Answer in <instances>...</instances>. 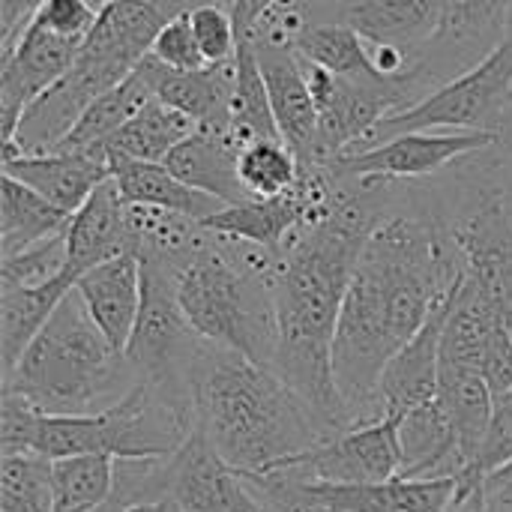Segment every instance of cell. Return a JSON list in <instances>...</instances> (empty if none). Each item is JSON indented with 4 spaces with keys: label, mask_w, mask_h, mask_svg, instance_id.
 Wrapping results in <instances>:
<instances>
[{
    "label": "cell",
    "mask_w": 512,
    "mask_h": 512,
    "mask_svg": "<svg viewBox=\"0 0 512 512\" xmlns=\"http://www.w3.org/2000/svg\"><path fill=\"white\" fill-rule=\"evenodd\" d=\"M240 150L243 144L228 129H195L168 153L165 165L192 189L240 204L252 198L240 180Z\"/></svg>",
    "instance_id": "cell-22"
},
{
    "label": "cell",
    "mask_w": 512,
    "mask_h": 512,
    "mask_svg": "<svg viewBox=\"0 0 512 512\" xmlns=\"http://www.w3.org/2000/svg\"><path fill=\"white\" fill-rule=\"evenodd\" d=\"M42 411L30 405L24 396L3 390L0 396V456H24L36 453V435L42 423Z\"/></svg>",
    "instance_id": "cell-37"
},
{
    "label": "cell",
    "mask_w": 512,
    "mask_h": 512,
    "mask_svg": "<svg viewBox=\"0 0 512 512\" xmlns=\"http://www.w3.org/2000/svg\"><path fill=\"white\" fill-rule=\"evenodd\" d=\"M66 273V231L0 258V288H36Z\"/></svg>",
    "instance_id": "cell-35"
},
{
    "label": "cell",
    "mask_w": 512,
    "mask_h": 512,
    "mask_svg": "<svg viewBox=\"0 0 512 512\" xmlns=\"http://www.w3.org/2000/svg\"><path fill=\"white\" fill-rule=\"evenodd\" d=\"M153 96L174 111L198 123V129H228L231 120V93H234V60L219 66H204L195 72H180L147 54L141 60Z\"/></svg>",
    "instance_id": "cell-21"
},
{
    "label": "cell",
    "mask_w": 512,
    "mask_h": 512,
    "mask_svg": "<svg viewBox=\"0 0 512 512\" xmlns=\"http://www.w3.org/2000/svg\"><path fill=\"white\" fill-rule=\"evenodd\" d=\"M498 138V132H402L372 147L342 153L324 168L348 180H426L471 153L495 147Z\"/></svg>",
    "instance_id": "cell-10"
},
{
    "label": "cell",
    "mask_w": 512,
    "mask_h": 512,
    "mask_svg": "<svg viewBox=\"0 0 512 512\" xmlns=\"http://www.w3.org/2000/svg\"><path fill=\"white\" fill-rule=\"evenodd\" d=\"M156 60H162L165 66L171 69H180V72H195V69H204L210 66L198 48V39L192 33V21H189V12H180L174 18H168V24L159 30L156 42H153V51H150Z\"/></svg>",
    "instance_id": "cell-38"
},
{
    "label": "cell",
    "mask_w": 512,
    "mask_h": 512,
    "mask_svg": "<svg viewBox=\"0 0 512 512\" xmlns=\"http://www.w3.org/2000/svg\"><path fill=\"white\" fill-rule=\"evenodd\" d=\"M435 207L462 252L465 276L512 333V186L495 147L429 177Z\"/></svg>",
    "instance_id": "cell-6"
},
{
    "label": "cell",
    "mask_w": 512,
    "mask_h": 512,
    "mask_svg": "<svg viewBox=\"0 0 512 512\" xmlns=\"http://www.w3.org/2000/svg\"><path fill=\"white\" fill-rule=\"evenodd\" d=\"M0 512H54L51 459L0 456Z\"/></svg>",
    "instance_id": "cell-33"
},
{
    "label": "cell",
    "mask_w": 512,
    "mask_h": 512,
    "mask_svg": "<svg viewBox=\"0 0 512 512\" xmlns=\"http://www.w3.org/2000/svg\"><path fill=\"white\" fill-rule=\"evenodd\" d=\"M75 288L69 273L36 285V288H0V363L3 375H9L39 330L48 324L51 312L60 300Z\"/></svg>",
    "instance_id": "cell-25"
},
{
    "label": "cell",
    "mask_w": 512,
    "mask_h": 512,
    "mask_svg": "<svg viewBox=\"0 0 512 512\" xmlns=\"http://www.w3.org/2000/svg\"><path fill=\"white\" fill-rule=\"evenodd\" d=\"M168 501L186 512H273L198 426L168 459Z\"/></svg>",
    "instance_id": "cell-14"
},
{
    "label": "cell",
    "mask_w": 512,
    "mask_h": 512,
    "mask_svg": "<svg viewBox=\"0 0 512 512\" xmlns=\"http://www.w3.org/2000/svg\"><path fill=\"white\" fill-rule=\"evenodd\" d=\"M234 93H231V120H228V132L246 147L258 138H282L276 117H273V105H270V93L264 84V72L255 54V45L249 36H237V57H234Z\"/></svg>",
    "instance_id": "cell-29"
},
{
    "label": "cell",
    "mask_w": 512,
    "mask_h": 512,
    "mask_svg": "<svg viewBox=\"0 0 512 512\" xmlns=\"http://www.w3.org/2000/svg\"><path fill=\"white\" fill-rule=\"evenodd\" d=\"M315 21H342L372 48L420 51L441 27L444 0H309Z\"/></svg>",
    "instance_id": "cell-16"
},
{
    "label": "cell",
    "mask_w": 512,
    "mask_h": 512,
    "mask_svg": "<svg viewBox=\"0 0 512 512\" xmlns=\"http://www.w3.org/2000/svg\"><path fill=\"white\" fill-rule=\"evenodd\" d=\"M252 45L264 72V84L270 93V105L282 141L294 150L303 171L324 168L318 150V108L312 99L303 57L297 54L294 45L285 42L252 39Z\"/></svg>",
    "instance_id": "cell-15"
},
{
    "label": "cell",
    "mask_w": 512,
    "mask_h": 512,
    "mask_svg": "<svg viewBox=\"0 0 512 512\" xmlns=\"http://www.w3.org/2000/svg\"><path fill=\"white\" fill-rule=\"evenodd\" d=\"M495 153H498V162H501V171H504L507 183L512 186V102L507 117H504V126H501V138L495 144Z\"/></svg>",
    "instance_id": "cell-42"
},
{
    "label": "cell",
    "mask_w": 512,
    "mask_h": 512,
    "mask_svg": "<svg viewBox=\"0 0 512 512\" xmlns=\"http://www.w3.org/2000/svg\"><path fill=\"white\" fill-rule=\"evenodd\" d=\"M195 429V399L153 381H138L120 402L87 417L45 414L36 453L45 459L102 453L111 459L174 456Z\"/></svg>",
    "instance_id": "cell-7"
},
{
    "label": "cell",
    "mask_w": 512,
    "mask_h": 512,
    "mask_svg": "<svg viewBox=\"0 0 512 512\" xmlns=\"http://www.w3.org/2000/svg\"><path fill=\"white\" fill-rule=\"evenodd\" d=\"M3 174L27 183L60 210L75 213L93 195V189L111 177V165L105 147L93 144L84 150L21 153L3 162Z\"/></svg>",
    "instance_id": "cell-18"
},
{
    "label": "cell",
    "mask_w": 512,
    "mask_h": 512,
    "mask_svg": "<svg viewBox=\"0 0 512 512\" xmlns=\"http://www.w3.org/2000/svg\"><path fill=\"white\" fill-rule=\"evenodd\" d=\"M90 3H96V6L102 9V6H108V3H117V0H90Z\"/></svg>",
    "instance_id": "cell-45"
},
{
    "label": "cell",
    "mask_w": 512,
    "mask_h": 512,
    "mask_svg": "<svg viewBox=\"0 0 512 512\" xmlns=\"http://www.w3.org/2000/svg\"><path fill=\"white\" fill-rule=\"evenodd\" d=\"M138 381L126 354L102 336L72 288L18 366L3 375V390L51 417H87L120 402Z\"/></svg>",
    "instance_id": "cell-5"
},
{
    "label": "cell",
    "mask_w": 512,
    "mask_h": 512,
    "mask_svg": "<svg viewBox=\"0 0 512 512\" xmlns=\"http://www.w3.org/2000/svg\"><path fill=\"white\" fill-rule=\"evenodd\" d=\"M483 495H486V501H492V504H498V507L512 512V462L486 477Z\"/></svg>",
    "instance_id": "cell-41"
},
{
    "label": "cell",
    "mask_w": 512,
    "mask_h": 512,
    "mask_svg": "<svg viewBox=\"0 0 512 512\" xmlns=\"http://www.w3.org/2000/svg\"><path fill=\"white\" fill-rule=\"evenodd\" d=\"M333 180L330 210L318 222L303 225L276 258L279 342L273 372L333 429L345 432L351 423L333 378V342L363 246L393 204V180H348L336 174Z\"/></svg>",
    "instance_id": "cell-2"
},
{
    "label": "cell",
    "mask_w": 512,
    "mask_h": 512,
    "mask_svg": "<svg viewBox=\"0 0 512 512\" xmlns=\"http://www.w3.org/2000/svg\"><path fill=\"white\" fill-rule=\"evenodd\" d=\"M54 512H99L114 492V459L102 453L51 462Z\"/></svg>",
    "instance_id": "cell-31"
},
{
    "label": "cell",
    "mask_w": 512,
    "mask_h": 512,
    "mask_svg": "<svg viewBox=\"0 0 512 512\" xmlns=\"http://www.w3.org/2000/svg\"><path fill=\"white\" fill-rule=\"evenodd\" d=\"M135 252L129 207L108 177L72 213L66 225V273L78 282L87 270L117 255Z\"/></svg>",
    "instance_id": "cell-19"
},
{
    "label": "cell",
    "mask_w": 512,
    "mask_h": 512,
    "mask_svg": "<svg viewBox=\"0 0 512 512\" xmlns=\"http://www.w3.org/2000/svg\"><path fill=\"white\" fill-rule=\"evenodd\" d=\"M153 99V87L150 78L144 72V66L138 63L135 72L120 81L117 87H111L108 93H102L87 111L84 117L75 123V129L57 144V150H84L93 144L108 141L120 126H126L147 102ZM51 153V150H48Z\"/></svg>",
    "instance_id": "cell-30"
},
{
    "label": "cell",
    "mask_w": 512,
    "mask_h": 512,
    "mask_svg": "<svg viewBox=\"0 0 512 512\" xmlns=\"http://www.w3.org/2000/svg\"><path fill=\"white\" fill-rule=\"evenodd\" d=\"M276 252L204 228L177 264V300L192 330L258 366L276 360Z\"/></svg>",
    "instance_id": "cell-4"
},
{
    "label": "cell",
    "mask_w": 512,
    "mask_h": 512,
    "mask_svg": "<svg viewBox=\"0 0 512 512\" xmlns=\"http://www.w3.org/2000/svg\"><path fill=\"white\" fill-rule=\"evenodd\" d=\"M99 512H102V510H99Z\"/></svg>",
    "instance_id": "cell-46"
},
{
    "label": "cell",
    "mask_w": 512,
    "mask_h": 512,
    "mask_svg": "<svg viewBox=\"0 0 512 512\" xmlns=\"http://www.w3.org/2000/svg\"><path fill=\"white\" fill-rule=\"evenodd\" d=\"M198 129L195 120L174 111L171 105L159 102L156 96L108 141H102L108 156L144 159V162H165L168 153Z\"/></svg>",
    "instance_id": "cell-28"
},
{
    "label": "cell",
    "mask_w": 512,
    "mask_h": 512,
    "mask_svg": "<svg viewBox=\"0 0 512 512\" xmlns=\"http://www.w3.org/2000/svg\"><path fill=\"white\" fill-rule=\"evenodd\" d=\"M300 159L282 138H258L240 150V180L252 198H276L300 183Z\"/></svg>",
    "instance_id": "cell-32"
},
{
    "label": "cell",
    "mask_w": 512,
    "mask_h": 512,
    "mask_svg": "<svg viewBox=\"0 0 512 512\" xmlns=\"http://www.w3.org/2000/svg\"><path fill=\"white\" fill-rule=\"evenodd\" d=\"M512 102V27L507 39L468 72L450 78L417 105L384 117L354 150L372 147L402 132L453 129V132H498ZM351 150V153H354Z\"/></svg>",
    "instance_id": "cell-8"
},
{
    "label": "cell",
    "mask_w": 512,
    "mask_h": 512,
    "mask_svg": "<svg viewBox=\"0 0 512 512\" xmlns=\"http://www.w3.org/2000/svg\"><path fill=\"white\" fill-rule=\"evenodd\" d=\"M294 48L303 60L315 63L333 75L354 78V81H390V75H384L378 69L369 42L342 21L309 24L297 36Z\"/></svg>",
    "instance_id": "cell-27"
},
{
    "label": "cell",
    "mask_w": 512,
    "mask_h": 512,
    "mask_svg": "<svg viewBox=\"0 0 512 512\" xmlns=\"http://www.w3.org/2000/svg\"><path fill=\"white\" fill-rule=\"evenodd\" d=\"M42 0H0V45L9 48L18 33L27 27V21L36 15Z\"/></svg>",
    "instance_id": "cell-40"
},
{
    "label": "cell",
    "mask_w": 512,
    "mask_h": 512,
    "mask_svg": "<svg viewBox=\"0 0 512 512\" xmlns=\"http://www.w3.org/2000/svg\"><path fill=\"white\" fill-rule=\"evenodd\" d=\"M512 462V387L495 399V411H492V423L486 429V438L474 456V462L459 474V492L456 498L474 495L483 489L486 477L495 474L498 468Z\"/></svg>",
    "instance_id": "cell-34"
},
{
    "label": "cell",
    "mask_w": 512,
    "mask_h": 512,
    "mask_svg": "<svg viewBox=\"0 0 512 512\" xmlns=\"http://www.w3.org/2000/svg\"><path fill=\"white\" fill-rule=\"evenodd\" d=\"M453 300H444L432 318L423 324V330L387 363L378 390L369 405L366 423H378L387 417H405L420 405H429L438 396L441 381V333L447 324V315L453 309ZM363 423V426H366Z\"/></svg>",
    "instance_id": "cell-17"
},
{
    "label": "cell",
    "mask_w": 512,
    "mask_h": 512,
    "mask_svg": "<svg viewBox=\"0 0 512 512\" xmlns=\"http://www.w3.org/2000/svg\"><path fill=\"white\" fill-rule=\"evenodd\" d=\"M72 213L42 198L27 183L3 174L0 183V258L18 255L66 231Z\"/></svg>",
    "instance_id": "cell-26"
},
{
    "label": "cell",
    "mask_w": 512,
    "mask_h": 512,
    "mask_svg": "<svg viewBox=\"0 0 512 512\" xmlns=\"http://www.w3.org/2000/svg\"><path fill=\"white\" fill-rule=\"evenodd\" d=\"M126 512H186L183 507H177L174 501H153V504H138Z\"/></svg>",
    "instance_id": "cell-44"
},
{
    "label": "cell",
    "mask_w": 512,
    "mask_h": 512,
    "mask_svg": "<svg viewBox=\"0 0 512 512\" xmlns=\"http://www.w3.org/2000/svg\"><path fill=\"white\" fill-rule=\"evenodd\" d=\"M108 165H111V180L117 183V192L126 204L180 213L192 222H204L225 207L219 198L183 183L165 162L108 156Z\"/></svg>",
    "instance_id": "cell-23"
},
{
    "label": "cell",
    "mask_w": 512,
    "mask_h": 512,
    "mask_svg": "<svg viewBox=\"0 0 512 512\" xmlns=\"http://www.w3.org/2000/svg\"><path fill=\"white\" fill-rule=\"evenodd\" d=\"M438 405L444 408L453 435H456V447L462 456V465L468 468L486 438V429L492 423V411H495V393L489 387V381L468 366H453V363H441V381H438Z\"/></svg>",
    "instance_id": "cell-24"
},
{
    "label": "cell",
    "mask_w": 512,
    "mask_h": 512,
    "mask_svg": "<svg viewBox=\"0 0 512 512\" xmlns=\"http://www.w3.org/2000/svg\"><path fill=\"white\" fill-rule=\"evenodd\" d=\"M144 276L141 315L126 345V360L141 381L192 396V372L210 345L186 321L177 300V264L159 255H138ZM195 399V396H192Z\"/></svg>",
    "instance_id": "cell-9"
},
{
    "label": "cell",
    "mask_w": 512,
    "mask_h": 512,
    "mask_svg": "<svg viewBox=\"0 0 512 512\" xmlns=\"http://www.w3.org/2000/svg\"><path fill=\"white\" fill-rule=\"evenodd\" d=\"M96 18H99V6L90 0H42V6L33 15V21H39L45 30L78 42H84Z\"/></svg>",
    "instance_id": "cell-39"
},
{
    "label": "cell",
    "mask_w": 512,
    "mask_h": 512,
    "mask_svg": "<svg viewBox=\"0 0 512 512\" xmlns=\"http://www.w3.org/2000/svg\"><path fill=\"white\" fill-rule=\"evenodd\" d=\"M399 426H402V417L351 426L339 432L336 438H330L327 444L297 459H288L276 468H285L303 480H321V483H387L393 477H402L405 471Z\"/></svg>",
    "instance_id": "cell-11"
},
{
    "label": "cell",
    "mask_w": 512,
    "mask_h": 512,
    "mask_svg": "<svg viewBox=\"0 0 512 512\" xmlns=\"http://www.w3.org/2000/svg\"><path fill=\"white\" fill-rule=\"evenodd\" d=\"M81 42L45 30L39 21H27L18 39L3 48L0 57V147L12 144L15 129L27 105L45 93L75 63Z\"/></svg>",
    "instance_id": "cell-13"
},
{
    "label": "cell",
    "mask_w": 512,
    "mask_h": 512,
    "mask_svg": "<svg viewBox=\"0 0 512 512\" xmlns=\"http://www.w3.org/2000/svg\"><path fill=\"white\" fill-rule=\"evenodd\" d=\"M75 291L84 300L93 324L102 330V336L123 354L138 324L144 300L141 258L135 252H126L111 261H102L75 282Z\"/></svg>",
    "instance_id": "cell-20"
},
{
    "label": "cell",
    "mask_w": 512,
    "mask_h": 512,
    "mask_svg": "<svg viewBox=\"0 0 512 512\" xmlns=\"http://www.w3.org/2000/svg\"><path fill=\"white\" fill-rule=\"evenodd\" d=\"M450 512H510V510H504V507H498V504L486 501V495H483V489H480V492H474V495L456 498V501H453V507H450Z\"/></svg>",
    "instance_id": "cell-43"
},
{
    "label": "cell",
    "mask_w": 512,
    "mask_h": 512,
    "mask_svg": "<svg viewBox=\"0 0 512 512\" xmlns=\"http://www.w3.org/2000/svg\"><path fill=\"white\" fill-rule=\"evenodd\" d=\"M195 426L213 450L246 474L270 471L339 435L270 366L207 345L195 372Z\"/></svg>",
    "instance_id": "cell-3"
},
{
    "label": "cell",
    "mask_w": 512,
    "mask_h": 512,
    "mask_svg": "<svg viewBox=\"0 0 512 512\" xmlns=\"http://www.w3.org/2000/svg\"><path fill=\"white\" fill-rule=\"evenodd\" d=\"M512 0H444L435 39L417 51L435 90L489 57L510 33Z\"/></svg>",
    "instance_id": "cell-12"
},
{
    "label": "cell",
    "mask_w": 512,
    "mask_h": 512,
    "mask_svg": "<svg viewBox=\"0 0 512 512\" xmlns=\"http://www.w3.org/2000/svg\"><path fill=\"white\" fill-rule=\"evenodd\" d=\"M192 33L198 39V48L210 66L231 63L237 57V24L228 6L222 3H201L189 9Z\"/></svg>",
    "instance_id": "cell-36"
},
{
    "label": "cell",
    "mask_w": 512,
    "mask_h": 512,
    "mask_svg": "<svg viewBox=\"0 0 512 512\" xmlns=\"http://www.w3.org/2000/svg\"><path fill=\"white\" fill-rule=\"evenodd\" d=\"M462 279L465 261L435 207L429 177L393 180V204L363 246L333 342V378L351 426L366 423L387 363Z\"/></svg>",
    "instance_id": "cell-1"
}]
</instances>
